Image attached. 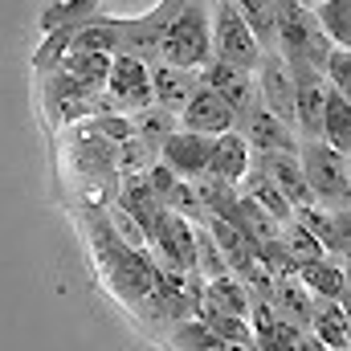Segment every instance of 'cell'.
Here are the masks:
<instances>
[{"label":"cell","mask_w":351,"mask_h":351,"mask_svg":"<svg viewBox=\"0 0 351 351\" xmlns=\"http://www.w3.org/2000/svg\"><path fill=\"white\" fill-rule=\"evenodd\" d=\"M229 351H254V348H229Z\"/></svg>","instance_id":"35"},{"label":"cell","mask_w":351,"mask_h":351,"mask_svg":"<svg viewBox=\"0 0 351 351\" xmlns=\"http://www.w3.org/2000/svg\"><path fill=\"white\" fill-rule=\"evenodd\" d=\"M160 62L192 74H200L213 62V8L204 0H180L172 25L164 33Z\"/></svg>","instance_id":"2"},{"label":"cell","mask_w":351,"mask_h":351,"mask_svg":"<svg viewBox=\"0 0 351 351\" xmlns=\"http://www.w3.org/2000/svg\"><path fill=\"white\" fill-rule=\"evenodd\" d=\"M254 86H258V102L265 110L274 119H282L286 127H294V78H290V66L278 49L262 53V62L254 70Z\"/></svg>","instance_id":"8"},{"label":"cell","mask_w":351,"mask_h":351,"mask_svg":"<svg viewBox=\"0 0 351 351\" xmlns=\"http://www.w3.org/2000/svg\"><path fill=\"white\" fill-rule=\"evenodd\" d=\"M152 245H156L160 265H172L180 274H196V225H188L184 217L164 213V221L152 233Z\"/></svg>","instance_id":"9"},{"label":"cell","mask_w":351,"mask_h":351,"mask_svg":"<svg viewBox=\"0 0 351 351\" xmlns=\"http://www.w3.org/2000/svg\"><path fill=\"white\" fill-rule=\"evenodd\" d=\"M327 254L335 262H343L351 274V208L331 213V245H327Z\"/></svg>","instance_id":"30"},{"label":"cell","mask_w":351,"mask_h":351,"mask_svg":"<svg viewBox=\"0 0 351 351\" xmlns=\"http://www.w3.org/2000/svg\"><path fill=\"white\" fill-rule=\"evenodd\" d=\"M254 168L274 184V192L298 213V208H311L315 196H311V184H306V172L298 164V156H254Z\"/></svg>","instance_id":"10"},{"label":"cell","mask_w":351,"mask_h":351,"mask_svg":"<svg viewBox=\"0 0 351 351\" xmlns=\"http://www.w3.org/2000/svg\"><path fill=\"white\" fill-rule=\"evenodd\" d=\"M94 16H102V4H94V0H66V4H49V8L41 12V29H45V33L82 29Z\"/></svg>","instance_id":"24"},{"label":"cell","mask_w":351,"mask_h":351,"mask_svg":"<svg viewBox=\"0 0 351 351\" xmlns=\"http://www.w3.org/2000/svg\"><path fill=\"white\" fill-rule=\"evenodd\" d=\"M323 78H327V90H331V94H339L343 102H351V53L335 49V53L327 58Z\"/></svg>","instance_id":"31"},{"label":"cell","mask_w":351,"mask_h":351,"mask_svg":"<svg viewBox=\"0 0 351 351\" xmlns=\"http://www.w3.org/2000/svg\"><path fill=\"white\" fill-rule=\"evenodd\" d=\"M208 8H213V62H225L233 70L254 74L258 62H262V49H258L250 25L241 21V8L233 0H221V4H208Z\"/></svg>","instance_id":"4"},{"label":"cell","mask_w":351,"mask_h":351,"mask_svg":"<svg viewBox=\"0 0 351 351\" xmlns=\"http://www.w3.org/2000/svg\"><path fill=\"white\" fill-rule=\"evenodd\" d=\"M114 204L143 229V237H147V245H152V233H156V225L164 221V204H160V196L152 192V184H147V176H127L123 184H119V196H114Z\"/></svg>","instance_id":"14"},{"label":"cell","mask_w":351,"mask_h":351,"mask_svg":"<svg viewBox=\"0 0 351 351\" xmlns=\"http://www.w3.org/2000/svg\"><path fill=\"white\" fill-rule=\"evenodd\" d=\"M315 16H319V29L327 33V41L335 49L351 53V0H319L311 4Z\"/></svg>","instance_id":"23"},{"label":"cell","mask_w":351,"mask_h":351,"mask_svg":"<svg viewBox=\"0 0 351 351\" xmlns=\"http://www.w3.org/2000/svg\"><path fill=\"white\" fill-rule=\"evenodd\" d=\"M323 143L351 160V102L327 90V110H323Z\"/></svg>","instance_id":"21"},{"label":"cell","mask_w":351,"mask_h":351,"mask_svg":"<svg viewBox=\"0 0 351 351\" xmlns=\"http://www.w3.org/2000/svg\"><path fill=\"white\" fill-rule=\"evenodd\" d=\"M278 241H282V250L290 254V262L298 265V269H302V265H311V262H323V258H331V254H327V250H323V245H319V241H315L306 229H302V225H294V221L282 229V237H278Z\"/></svg>","instance_id":"26"},{"label":"cell","mask_w":351,"mask_h":351,"mask_svg":"<svg viewBox=\"0 0 351 351\" xmlns=\"http://www.w3.org/2000/svg\"><path fill=\"white\" fill-rule=\"evenodd\" d=\"M156 106L152 102V74L147 66L131 62V58H114L110 66V78H106V90L98 94V114H139Z\"/></svg>","instance_id":"6"},{"label":"cell","mask_w":351,"mask_h":351,"mask_svg":"<svg viewBox=\"0 0 351 351\" xmlns=\"http://www.w3.org/2000/svg\"><path fill=\"white\" fill-rule=\"evenodd\" d=\"M94 131H98L106 143H114V147H123L127 139H135V127H131L127 114H94Z\"/></svg>","instance_id":"33"},{"label":"cell","mask_w":351,"mask_h":351,"mask_svg":"<svg viewBox=\"0 0 351 351\" xmlns=\"http://www.w3.org/2000/svg\"><path fill=\"white\" fill-rule=\"evenodd\" d=\"M204 306H217L225 315H237V319H250L254 315V294L241 278H221V282H208L204 294H200Z\"/></svg>","instance_id":"19"},{"label":"cell","mask_w":351,"mask_h":351,"mask_svg":"<svg viewBox=\"0 0 351 351\" xmlns=\"http://www.w3.org/2000/svg\"><path fill=\"white\" fill-rule=\"evenodd\" d=\"M196 278L204 286L208 282H221V278H233L225 258H221V250H217V241L208 237V229H196Z\"/></svg>","instance_id":"27"},{"label":"cell","mask_w":351,"mask_h":351,"mask_svg":"<svg viewBox=\"0 0 351 351\" xmlns=\"http://www.w3.org/2000/svg\"><path fill=\"white\" fill-rule=\"evenodd\" d=\"M237 127V114L213 94V90H196L192 102L180 110V131H192V135H204V139H221Z\"/></svg>","instance_id":"11"},{"label":"cell","mask_w":351,"mask_h":351,"mask_svg":"<svg viewBox=\"0 0 351 351\" xmlns=\"http://www.w3.org/2000/svg\"><path fill=\"white\" fill-rule=\"evenodd\" d=\"M343 311H348V323H351V286H348V294H343Z\"/></svg>","instance_id":"34"},{"label":"cell","mask_w":351,"mask_h":351,"mask_svg":"<svg viewBox=\"0 0 351 351\" xmlns=\"http://www.w3.org/2000/svg\"><path fill=\"white\" fill-rule=\"evenodd\" d=\"M176 8H180V0H164L147 16H119V58H131L139 66H156Z\"/></svg>","instance_id":"5"},{"label":"cell","mask_w":351,"mask_h":351,"mask_svg":"<svg viewBox=\"0 0 351 351\" xmlns=\"http://www.w3.org/2000/svg\"><path fill=\"white\" fill-rule=\"evenodd\" d=\"M233 131L245 139V147H250L254 156H298V152H302L298 131L286 127L282 119H274L262 102H254L245 114H237V127H233Z\"/></svg>","instance_id":"7"},{"label":"cell","mask_w":351,"mask_h":351,"mask_svg":"<svg viewBox=\"0 0 351 351\" xmlns=\"http://www.w3.org/2000/svg\"><path fill=\"white\" fill-rule=\"evenodd\" d=\"M147 74H152V102L164 106V110L176 114V119H180V110L192 102V94L200 90V74H192V70H176V66H168V62L147 66Z\"/></svg>","instance_id":"15"},{"label":"cell","mask_w":351,"mask_h":351,"mask_svg":"<svg viewBox=\"0 0 351 351\" xmlns=\"http://www.w3.org/2000/svg\"><path fill=\"white\" fill-rule=\"evenodd\" d=\"M237 8H241V21L250 25L258 49L274 53L278 49V8H274V0H241Z\"/></svg>","instance_id":"22"},{"label":"cell","mask_w":351,"mask_h":351,"mask_svg":"<svg viewBox=\"0 0 351 351\" xmlns=\"http://www.w3.org/2000/svg\"><path fill=\"white\" fill-rule=\"evenodd\" d=\"M156 164H160V152L147 147L143 139H127V143L119 147V180H127V176H147Z\"/></svg>","instance_id":"28"},{"label":"cell","mask_w":351,"mask_h":351,"mask_svg":"<svg viewBox=\"0 0 351 351\" xmlns=\"http://www.w3.org/2000/svg\"><path fill=\"white\" fill-rule=\"evenodd\" d=\"M196 319L225 343V348H254V323L250 319H237V315H225L217 306H196Z\"/></svg>","instance_id":"20"},{"label":"cell","mask_w":351,"mask_h":351,"mask_svg":"<svg viewBox=\"0 0 351 351\" xmlns=\"http://www.w3.org/2000/svg\"><path fill=\"white\" fill-rule=\"evenodd\" d=\"M250 168H254V152L245 147V139H241L237 131L213 139V160H208V176H213V180L237 188V184L250 176Z\"/></svg>","instance_id":"17"},{"label":"cell","mask_w":351,"mask_h":351,"mask_svg":"<svg viewBox=\"0 0 351 351\" xmlns=\"http://www.w3.org/2000/svg\"><path fill=\"white\" fill-rule=\"evenodd\" d=\"M298 282H302V290L311 294V298H339L343 302V294H348L351 286V274L343 262H335V258H323V262H311L298 269Z\"/></svg>","instance_id":"18"},{"label":"cell","mask_w":351,"mask_h":351,"mask_svg":"<svg viewBox=\"0 0 351 351\" xmlns=\"http://www.w3.org/2000/svg\"><path fill=\"white\" fill-rule=\"evenodd\" d=\"M172 343L180 351H229L200 319H188V323H180V327H172Z\"/></svg>","instance_id":"29"},{"label":"cell","mask_w":351,"mask_h":351,"mask_svg":"<svg viewBox=\"0 0 351 351\" xmlns=\"http://www.w3.org/2000/svg\"><path fill=\"white\" fill-rule=\"evenodd\" d=\"M208 160H213V139L192 135V131H176L172 139L160 147V164L172 168L188 184H196L200 176H208Z\"/></svg>","instance_id":"12"},{"label":"cell","mask_w":351,"mask_h":351,"mask_svg":"<svg viewBox=\"0 0 351 351\" xmlns=\"http://www.w3.org/2000/svg\"><path fill=\"white\" fill-rule=\"evenodd\" d=\"M131 127H135V139H143L147 147H156V152H160L176 131H180V119L168 114L164 106H147V110L131 114Z\"/></svg>","instance_id":"25"},{"label":"cell","mask_w":351,"mask_h":351,"mask_svg":"<svg viewBox=\"0 0 351 351\" xmlns=\"http://www.w3.org/2000/svg\"><path fill=\"white\" fill-rule=\"evenodd\" d=\"M200 86L213 90L233 114H245L254 102H258V86H254V74H245V70H233V66H225V62H208L204 70H200Z\"/></svg>","instance_id":"13"},{"label":"cell","mask_w":351,"mask_h":351,"mask_svg":"<svg viewBox=\"0 0 351 351\" xmlns=\"http://www.w3.org/2000/svg\"><path fill=\"white\" fill-rule=\"evenodd\" d=\"M294 225H302V229H306V233L323 245V250L331 245V213H327V208H319V204L298 208V213H294Z\"/></svg>","instance_id":"32"},{"label":"cell","mask_w":351,"mask_h":351,"mask_svg":"<svg viewBox=\"0 0 351 351\" xmlns=\"http://www.w3.org/2000/svg\"><path fill=\"white\" fill-rule=\"evenodd\" d=\"M311 335L327 351H351V323L339 298H315L311 302Z\"/></svg>","instance_id":"16"},{"label":"cell","mask_w":351,"mask_h":351,"mask_svg":"<svg viewBox=\"0 0 351 351\" xmlns=\"http://www.w3.org/2000/svg\"><path fill=\"white\" fill-rule=\"evenodd\" d=\"M298 164L306 172L311 196H315L319 208H327V213L351 208V160H343L339 152H331L319 139V143H302Z\"/></svg>","instance_id":"3"},{"label":"cell","mask_w":351,"mask_h":351,"mask_svg":"<svg viewBox=\"0 0 351 351\" xmlns=\"http://www.w3.org/2000/svg\"><path fill=\"white\" fill-rule=\"evenodd\" d=\"M90 245L98 254V262L106 269L110 290L131 302L135 311H143L156 298V282H160V262H152L147 250H131L106 221L102 208H90Z\"/></svg>","instance_id":"1"}]
</instances>
